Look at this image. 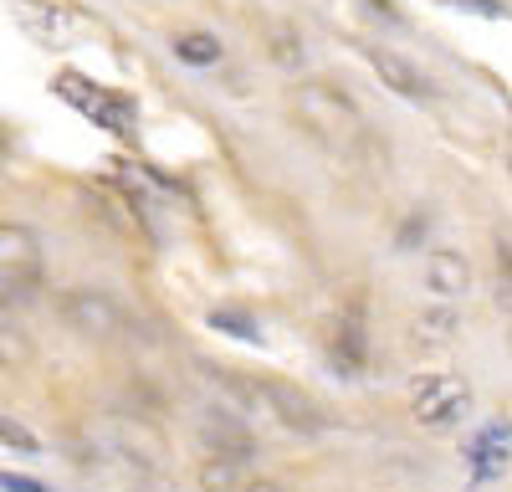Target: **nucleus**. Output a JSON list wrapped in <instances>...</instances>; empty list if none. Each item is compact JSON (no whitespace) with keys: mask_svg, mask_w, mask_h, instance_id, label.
<instances>
[{"mask_svg":"<svg viewBox=\"0 0 512 492\" xmlns=\"http://www.w3.org/2000/svg\"><path fill=\"white\" fill-rule=\"evenodd\" d=\"M0 441H6V446H21V451H36V436L21 431L16 421H0Z\"/></svg>","mask_w":512,"mask_h":492,"instance_id":"f8f14e48","label":"nucleus"},{"mask_svg":"<svg viewBox=\"0 0 512 492\" xmlns=\"http://www.w3.org/2000/svg\"><path fill=\"white\" fill-rule=\"evenodd\" d=\"M472 410V390L456 375H425L415 385V421L420 426H456Z\"/></svg>","mask_w":512,"mask_h":492,"instance_id":"f257e3e1","label":"nucleus"},{"mask_svg":"<svg viewBox=\"0 0 512 492\" xmlns=\"http://www.w3.org/2000/svg\"><path fill=\"white\" fill-rule=\"evenodd\" d=\"M369 62H374L379 82H384L390 93H400V98H425V93H431V82H425L405 57H395V52H369Z\"/></svg>","mask_w":512,"mask_h":492,"instance_id":"39448f33","label":"nucleus"},{"mask_svg":"<svg viewBox=\"0 0 512 492\" xmlns=\"http://www.w3.org/2000/svg\"><path fill=\"white\" fill-rule=\"evenodd\" d=\"M472 462H477V477H502L507 472V426H487L472 441Z\"/></svg>","mask_w":512,"mask_h":492,"instance_id":"0eeeda50","label":"nucleus"},{"mask_svg":"<svg viewBox=\"0 0 512 492\" xmlns=\"http://www.w3.org/2000/svg\"><path fill=\"white\" fill-rule=\"evenodd\" d=\"M175 57H180L185 67H216V62H221V41L205 36V31H180V36H175Z\"/></svg>","mask_w":512,"mask_h":492,"instance_id":"6e6552de","label":"nucleus"},{"mask_svg":"<svg viewBox=\"0 0 512 492\" xmlns=\"http://www.w3.org/2000/svg\"><path fill=\"white\" fill-rule=\"evenodd\" d=\"M67 313L88 328V334H103V328H113V308H108L103 298H88V293H77V298L67 303Z\"/></svg>","mask_w":512,"mask_h":492,"instance_id":"9d476101","label":"nucleus"},{"mask_svg":"<svg viewBox=\"0 0 512 492\" xmlns=\"http://www.w3.org/2000/svg\"><path fill=\"white\" fill-rule=\"evenodd\" d=\"M210 328H226V334H236V339H262V334H256V323L241 318V313H210Z\"/></svg>","mask_w":512,"mask_h":492,"instance_id":"9b49d317","label":"nucleus"},{"mask_svg":"<svg viewBox=\"0 0 512 492\" xmlns=\"http://www.w3.org/2000/svg\"><path fill=\"white\" fill-rule=\"evenodd\" d=\"M297 118H303L313 134H323V139L349 134V129H338V118H344V123H359V113H354L344 98H338V93H328V88H303V93H297Z\"/></svg>","mask_w":512,"mask_h":492,"instance_id":"f03ea898","label":"nucleus"},{"mask_svg":"<svg viewBox=\"0 0 512 492\" xmlns=\"http://www.w3.org/2000/svg\"><path fill=\"white\" fill-rule=\"evenodd\" d=\"M36 262V236L26 226H0V267H31Z\"/></svg>","mask_w":512,"mask_h":492,"instance_id":"1a4fd4ad","label":"nucleus"},{"mask_svg":"<svg viewBox=\"0 0 512 492\" xmlns=\"http://www.w3.org/2000/svg\"><path fill=\"white\" fill-rule=\"evenodd\" d=\"M62 88H67V103H77L82 113H88V118H98L103 123V129H113V134H123L128 129V113L113 103V93H103V88H88V82H82V77H62Z\"/></svg>","mask_w":512,"mask_h":492,"instance_id":"20e7f679","label":"nucleus"},{"mask_svg":"<svg viewBox=\"0 0 512 492\" xmlns=\"http://www.w3.org/2000/svg\"><path fill=\"white\" fill-rule=\"evenodd\" d=\"M425 287H431L436 298H466V287H472V267H466L461 252H451V246H441V252L425 257Z\"/></svg>","mask_w":512,"mask_h":492,"instance_id":"7ed1b4c3","label":"nucleus"},{"mask_svg":"<svg viewBox=\"0 0 512 492\" xmlns=\"http://www.w3.org/2000/svg\"><path fill=\"white\" fill-rule=\"evenodd\" d=\"M0 492H47V487L31 482V477H11V472H0Z\"/></svg>","mask_w":512,"mask_h":492,"instance_id":"ddd939ff","label":"nucleus"},{"mask_svg":"<svg viewBox=\"0 0 512 492\" xmlns=\"http://www.w3.org/2000/svg\"><path fill=\"white\" fill-rule=\"evenodd\" d=\"M262 395L272 400V410H277V416H282L287 426L318 431V421H323V416H318V405H313L303 390H292V385H277V380H272V385H262Z\"/></svg>","mask_w":512,"mask_h":492,"instance_id":"423d86ee","label":"nucleus"}]
</instances>
